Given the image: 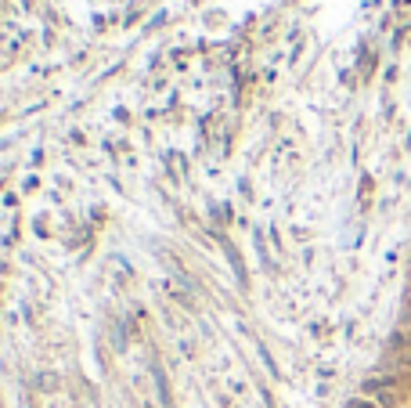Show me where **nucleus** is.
<instances>
[{"label":"nucleus","instance_id":"obj_1","mask_svg":"<svg viewBox=\"0 0 411 408\" xmlns=\"http://www.w3.org/2000/svg\"><path fill=\"white\" fill-rule=\"evenodd\" d=\"M361 394L372 398L379 408H401V379L397 376H368L361 383Z\"/></svg>","mask_w":411,"mask_h":408},{"label":"nucleus","instance_id":"obj_2","mask_svg":"<svg viewBox=\"0 0 411 408\" xmlns=\"http://www.w3.org/2000/svg\"><path fill=\"white\" fill-rule=\"evenodd\" d=\"M346 408H379L372 398H364V394H357V398H350V401H346Z\"/></svg>","mask_w":411,"mask_h":408},{"label":"nucleus","instance_id":"obj_3","mask_svg":"<svg viewBox=\"0 0 411 408\" xmlns=\"http://www.w3.org/2000/svg\"><path fill=\"white\" fill-rule=\"evenodd\" d=\"M408 326H411V311H408Z\"/></svg>","mask_w":411,"mask_h":408}]
</instances>
